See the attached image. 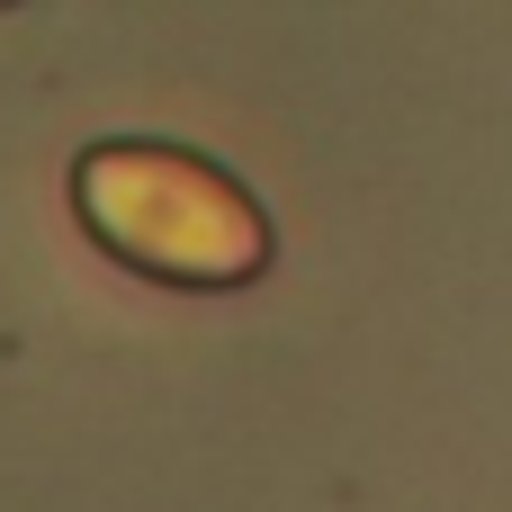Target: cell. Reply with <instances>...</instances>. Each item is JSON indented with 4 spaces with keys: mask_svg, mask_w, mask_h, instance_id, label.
Returning a JSON list of instances; mask_svg holds the SVG:
<instances>
[{
    "mask_svg": "<svg viewBox=\"0 0 512 512\" xmlns=\"http://www.w3.org/2000/svg\"><path fill=\"white\" fill-rule=\"evenodd\" d=\"M72 207L108 252H126L153 279L216 288V279L261 270V252H270L261 207L216 162L171 153V144H90L72 162Z\"/></svg>",
    "mask_w": 512,
    "mask_h": 512,
    "instance_id": "1",
    "label": "cell"
}]
</instances>
